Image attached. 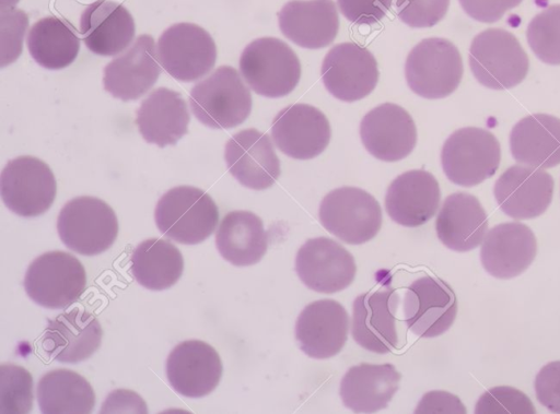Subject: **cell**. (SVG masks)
Segmentation results:
<instances>
[{
  "label": "cell",
  "mask_w": 560,
  "mask_h": 414,
  "mask_svg": "<svg viewBox=\"0 0 560 414\" xmlns=\"http://www.w3.org/2000/svg\"><path fill=\"white\" fill-rule=\"evenodd\" d=\"M349 316L334 299H319L305 306L295 322V339L310 357L326 359L337 355L346 344Z\"/></svg>",
  "instance_id": "22"
},
{
  "label": "cell",
  "mask_w": 560,
  "mask_h": 414,
  "mask_svg": "<svg viewBox=\"0 0 560 414\" xmlns=\"http://www.w3.org/2000/svg\"><path fill=\"white\" fill-rule=\"evenodd\" d=\"M404 318L407 328L420 338H435L446 332L457 314V298L443 280L425 275L406 289Z\"/></svg>",
  "instance_id": "13"
},
{
  "label": "cell",
  "mask_w": 560,
  "mask_h": 414,
  "mask_svg": "<svg viewBox=\"0 0 560 414\" xmlns=\"http://www.w3.org/2000/svg\"><path fill=\"white\" fill-rule=\"evenodd\" d=\"M27 15L15 8H1L2 58L1 67L13 62L22 51Z\"/></svg>",
  "instance_id": "40"
},
{
  "label": "cell",
  "mask_w": 560,
  "mask_h": 414,
  "mask_svg": "<svg viewBox=\"0 0 560 414\" xmlns=\"http://www.w3.org/2000/svg\"><path fill=\"white\" fill-rule=\"evenodd\" d=\"M450 0H396V13L408 26L431 27L446 14Z\"/></svg>",
  "instance_id": "39"
},
{
  "label": "cell",
  "mask_w": 560,
  "mask_h": 414,
  "mask_svg": "<svg viewBox=\"0 0 560 414\" xmlns=\"http://www.w3.org/2000/svg\"><path fill=\"white\" fill-rule=\"evenodd\" d=\"M399 295L390 283L360 294L352 306L351 334L363 348L386 354L397 347L396 311Z\"/></svg>",
  "instance_id": "12"
},
{
  "label": "cell",
  "mask_w": 560,
  "mask_h": 414,
  "mask_svg": "<svg viewBox=\"0 0 560 414\" xmlns=\"http://www.w3.org/2000/svg\"><path fill=\"white\" fill-rule=\"evenodd\" d=\"M184 259L179 249L163 238L141 241L130 258V272L143 287L162 291L173 286L182 276Z\"/></svg>",
  "instance_id": "34"
},
{
  "label": "cell",
  "mask_w": 560,
  "mask_h": 414,
  "mask_svg": "<svg viewBox=\"0 0 560 414\" xmlns=\"http://www.w3.org/2000/svg\"><path fill=\"white\" fill-rule=\"evenodd\" d=\"M415 413H466L460 400L445 391H431L424 394Z\"/></svg>",
  "instance_id": "44"
},
{
  "label": "cell",
  "mask_w": 560,
  "mask_h": 414,
  "mask_svg": "<svg viewBox=\"0 0 560 414\" xmlns=\"http://www.w3.org/2000/svg\"><path fill=\"white\" fill-rule=\"evenodd\" d=\"M0 187L5 206L23 217L45 213L57 193L56 179L49 166L28 155L15 157L5 164Z\"/></svg>",
  "instance_id": "10"
},
{
  "label": "cell",
  "mask_w": 560,
  "mask_h": 414,
  "mask_svg": "<svg viewBox=\"0 0 560 414\" xmlns=\"http://www.w3.org/2000/svg\"><path fill=\"white\" fill-rule=\"evenodd\" d=\"M278 22L288 39L307 49L330 45L339 29L332 0H291L278 13Z\"/></svg>",
  "instance_id": "26"
},
{
  "label": "cell",
  "mask_w": 560,
  "mask_h": 414,
  "mask_svg": "<svg viewBox=\"0 0 560 414\" xmlns=\"http://www.w3.org/2000/svg\"><path fill=\"white\" fill-rule=\"evenodd\" d=\"M463 60L448 39H422L409 52L405 63L408 86L417 95L436 99L451 95L463 76Z\"/></svg>",
  "instance_id": "6"
},
{
  "label": "cell",
  "mask_w": 560,
  "mask_h": 414,
  "mask_svg": "<svg viewBox=\"0 0 560 414\" xmlns=\"http://www.w3.org/2000/svg\"><path fill=\"white\" fill-rule=\"evenodd\" d=\"M555 181L540 167L513 165L497 179L493 193L498 205L514 220H530L550 205Z\"/></svg>",
  "instance_id": "18"
},
{
  "label": "cell",
  "mask_w": 560,
  "mask_h": 414,
  "mask_svg": "<svg viewBox=\"0 0 560 414\" xmlns=\"http://www.w3.org/2000/svg\"><path fill=\"white\" fill-rule=\"evenodd\" d=\"M154 220L159 230L167 238L184 245H196L214 232L219 210L203 190L178 186L159 199Z\"/></svg>",
  "instance_id": "1"
},
{
  "label": "cell",
  "mask_w": 560,
  "mask_h": 414,
  "mask_svg": "<svg viewBox=\"0 0 560 414\" xmlns=\"http://www.w3.org/2000/svg\"><path fill=\"white\" fill-rule=\"evenodd\" d=\"M527 43L545 63L560 64V4H552L535 15L526 31Z\"/></svg>",
  "instance_id": "36"
},
{
  "label": "cell",
  "mask_w": 560,
  "mask_h": 414,
  "mask_svg": "<svg viewBox=\"0 0 560 414\" xmlns=\"http://www.w3.org/2000/svg\"><path fill=\"white\" fill-rule=\"evenodd\" d=\"M86 273L78 258L69 252L48 251L28 265L24 288L27 296L42 307L67 308L85 289Z\"/></svg>",
  "instance_id": "7"
},
{
  "label": "cell",
  "mask_w": 560,
  "mask_h": 414,
  "mask_svg": "<svg viewBox=\"0 0 560 414\" xmlns=\"http://www.w3.org/2000/svg\"><path fill=\"white\" fill-rule=\"evenodd\" d=\"M326 116L307 104H293L281 109L272 120L271 138L289 157L310 159L318 156L330 140Z\"/></svg>",
  "instance_id": "16"
},
{
  "label": "cell",
  "mask_w": 560,
  "mask_h": 414,
  "mask_svg": "<svg viewBox=\"0 0 560 414\" xmlns=\"http://www.w3.org/2000/svg\"><path fill=\"white\" fill-rule=\"evenodd\" d=\"M222 370L218 352L200 340L180 342L166 359L170 385L187 398H201L211 393L220 382Z\"/></svg>",
  "instance_id": "20"
},
{
  "label": "cell",
  "mask_w": 560,
  "mask_h": 414,
  "mask_svg": "<svg viewBox=\"0 0 560 414\" xmlns=\"http://www.w3.org/2000/svg\"><path fill=\"white\" fill-rule=\"evenodd\" d=\"M240 71L258 95L278 98L290 94L301 78V63L293 49L276 37L250 42L240 58Z\"/></svg>",
  "instance_id": "3"
},
{
  "label": "cell",
  "mask_w": 560,
  "mask_h": 414,
  "mask_svg": "<svg viewBox=\"0 0 560 414\" xmlns=\"http://www.w3.org/2000/svg\"><path fill=\"white\" fill-rule=\"evenodd\" d=\"M158 57L171 76L182 82H192L213 68L217 47L205 28L182 22L162 33L158 40Z\"/></svg>",
  "instance_id": "11"
},
{
  "label": "cell",
  "mask_w": 560,
  "mask_h": 414,
  "mask_svg": "<svg viewBox=\"0 0 560 414\" xmlns=\"http://www.w3.org/2000/svg\"><path fill=\"white\" fill-rule=\"evenodd\" d=\"M537 241L533 230L518 222L501 223L485 236L480 249L483 269L508 280L522 274L534 261Z\"/></svg>",
  "instance_id": "24"
},
{
  "label": "cell",
  "mask_w": 560,
  "mask_h": 414,
  "mask_svg": "<svg viewBox=\"0 0 560 414\" xmlns=\"http://www.w3.org/2000/svg\"><path fill=\"white\" fill-rule=\"evenodd\" d=\"M468 60L476 80L492 90L516 86L529 69L528 56L518 39L503 28H487L476 35Z\"/></svg>",
  "instance_id": "4"
},
{
  "label": "cell",
  "mask_w": 560,
  "mask_h": 414,
  "mask_svg": "<svg viewBox=\"0 0 560 414\" xmlns=\"http://www.w3.org/2000/svg\"><path fill=\"white\" fill-rule=\"evenodd\" d=\"M57 230L70 250L95 256L109 249L118 234L114 210L103 200L82 196L69 200L60 210Z\"/></svg>",
  "instance_id": "5"
},
{
  "label": "cell",
  "mask_w": 560,
  "mask_h": 414,
  "mask_svg": "<svg viewBox=\"0 0 560 414\" xmlns=\"http://www.w3.org/2000/svg\"><path fill=\"white\" fill-rule=\"evenodd\" d=\"M488 225V215L479 200L466 192H455L444 200L436 216L435 230L445 247L466 252L481 244Z\"/></svg>",
  "instance_id": "28"
},
{
  "label": "cell",
  "mask_w": 560,
  "mask_h": 414,
  "mask_svg": "<svg viewBox=\"0 0 560 414\" xmlns=\"http://www.w3.org/2000/svg\"><path fill=\"white\" fill-rule=\"evenodd\" d=\"M476 414H535L530 399L522 391L508 386L487 390L477 401Z\"/></svg>",
  "instance_id": "38"
},
{
  "label": "cell",
  "mask_w": 560,
  "mask_h": 414,
  "mask_svg": "<svg viewBox=\"0 0 560 414\" xmlns=\"http://www.w3.org/2000/svg\"><path fill=\"white\" fill-rule=\"evenodd\" d=\"M155 43L151 35H139L133 44L104 68L103 86L112 96L124 102L143 96L158 81Z\"/></svg>",
  "instance_id": "21"
},
{
  "label": "cell",
  "mask_w": 560,
  "mask_h": 414,
  "mask_svg": "<svg viewBox=\"0 0 560 414\" xmlns=\"http://www.w3.org/2000/svg\"><path fill=\"white\" fill-rule=\"evenodd\" d=\"M189 105L194 116L205 126L229 129L248 118L252 95L233 67L221 66L195 84L190 91Z\"/></svg>",
  "instance_id": "2"
},
{
  "label": "cell",
  "mask_w": 560,
  "mask_h": 414,
  "mask_svg": "<svg viewBox=\"0 0 560 414\" xmlns=\"http://www.w3.org/2000/svg\"><path fill=\"white\" fill-rule=\"evenodd\" d=\"M36 393L43 414H89L95 404L90 382L69 369L46 372L37 383Z\"/></svg>",
  "instance_id": "33"
},
{
  "label": "cell",
  "mask_w": 560,
  "mask_h": 414,
  "mask_svg": "<svg viewBox=\"0 0 560 414\" xmlns=\"http://www.w3.org/2000/svg\"><path fill=\"white\" fill-rule=\"evenodd\" d=\"M318 215L326 230L349 245L371 240L382 226L380 203L357 187H340L328 192L320 202Z\"/></svg>",
  "instance_id": "9"
},
{
  "label": "cell",
  "mask_w": 560,
  "mask_h": 414,
  "mask_svg": "<svg viewBox=\"0 0 560 414\" xmlns=\"http://www.w3.org/2000/svg\"><path fill=\"white\" fill-rule=\"evenodd\" d=\"M295 271L308 288L332 294L353 282L357 265L343 246L327 237H316L300 247L295 257Z\"/></svg>",
  "instance_id": "15"
},
{
  "label": "cell",
  "mask_w": 560,
  "mask_h": 414,
  "mask_svg": "<svg viewBox=\"0 0 560 414\" xmlns=\"http://www.w3.org/2000/svg\"><path fill=\"white\" fill-rule=\"evenodd\" d=\"M463 10L471 19L482 23L499 21L506 11L517 7L523 0H458Z\"/></svg>",
  "instance_id": "43"
},
{
  "label": "cell",
  "mask_w": 560,
  "mask_h": 414,
  "mask_svg": "<svg viewBox=\"0 0 560 414\" xmlns=\"http://www.w3.org/2000/svg\"><path fill=\"white\" fill-rule=\"evenodd\" d=\"M401 376L393 364L352 366L340 381V398L355 413H374L387 407Z\"/></svg>",
  "instance_id": "30"
},
{
  "label": "cell",
  "mask_w": 560,
  "mask_h": 414,
  "mask_svg": "<svg viewBox=\"0 0 560 414\" xmlns=\"http://www.w3.org/2000/svg\"><path fill=\"white\" fill-rule=\"evenodd\" d=\"M26 42L32 58L49 70L70 66L80 50V39L72 25L57 16H45L35 22Z\"/></svg>",
  "instance_id": "35"
},
{
  "label": "cell",
  "mask_w": 560,
  "mask_h": 414,
  "mask_svg": "<svg viewBox=\"0 0 560 414\" xmlns=\"http://www.w3.org/2000/svg\"><path fill=\"white\" fill-rule=\"evenodd\" d=\"M136 26L130 12L120 3L97 0L80 16V33L89 50L100 56H114L129 46Z\"/></svg>",
  "instance_id": "27"
},
{
  "label": "cell",
  "mask_w": 560,
  "mask_h": 414,
  "mask_svg": "<svg viewBox=\"0 0 560 414\" xmlns=\"http://www.w3.org/2000/svg\"><path fill=\"white\" fill-rule=\"evenodd\" d=\"M501 161V147L490 131L465 127L453 132L444 142L441 164L453 184L472 187L492 177Z\"/></svg>",
  "instance_id": "8"
},
{
  "label": "cell",
  "mask_w": 560,
  "mask_h": 414,
  "mask_svg": "<svg viewBox=\"0 0 560 414\" xmlns=\"http://www.w3.org/2000/svg\"><path fill=\"white\" fill-rule=\"evenodd\" d=\"M320 75L332 96L351 103L368 96L376 86L377 62L366 48L355 43H341L326 54Z\"/></svg>",
  "instance_id": "14"
},
{
  "label": "cell",
  "mask_w": 560,
  "mask_h": 414,
  "mask_svg": "<svg viewBox=\"0 0 560 414\" xmlns=\"http://www.w3.org/2000/svg\"><path fill=\"white\" fill-rule=\"evenodd\" d=\"M440 199L435 177L427 170L413 169L392 181L385 194V210L397 224L417 227L434 216Z\"/></svg>",
  "instance_id": "25"
},
{
  "label": "cell",
  "mask_w": 560,
  "mask_h": 414,
  "mask_svg": "<svg viewBox=\"0 0 560 414\" xmlns=\"http://www.w3.org/2000/svg\"><path fill=\"white\" fill-rule=\"evenodd\" d=\"M360 137L371 155L384 162H396L407 157L415 149L417 129L406 109L384 103L363 117Z\"/></svg>",
  "instance_id": "19"
},
{
  "label": "cell",
  "mask_w": 560,
  "mask_h": 414,
  "mask_svg": "<svg viewBox=\"0 0 560 414\" xmlns=\"http://www.w3.org/2000/svg\"><path fill=\"white\" fill-rule=\"evenodd\" d=\"M342 15L357 25L380 22L392 7L393 0H337Z\"/></svg>",
  "instance_id": "41"
},
{
  "label": "cell",
  "mask_w": 560,
  "mask_h": 414,
  "mask_svg": "<svg viewBox=\"0 0 560 414\" xmlns=\"http://www.w3.org/2000/svg\"><path fill=\"white\" fill-rule=\"evenodd\" d=\"M187 104L180 93L166 87L152 91L136 113V125L148 143L174 145L188 131Z\"/></svg>",
  "instance_id": "29"
},
{
  "label": "cell",
  "mask_w": 560,
  "mask_h": 414,
  "mask_svg": "<svg viewBox=\"0 0 560 414\" xmlns=\"http://www.w3.org/2000/svg\"><path fill=\"white\" fill-rule=\"evenodd\" d=\"M215 246L221 257L236 267L253 265L261 260L268 236L259 216L249 211H232L222 218Z\"/></svg>",
  "instance_id": "32"
},
{
  "label": "cell",
  "mask_w": 560,
  "mask_h": 414,
  "mask_svg": "<svg viewBox=\"0 0 560 414\" xmlns=\"http://www.w3.org/2000/svg\"><path fill=\"white\" fill-rule=\"evenodd\" d=\"M224 159L231 175L253 190L271 187L281 173L268 134L254 128L241 130L228 140Z\"/></svg>",
  "instance_id": "17"
},
{
  "label": "cell",
  "mask_w": 560,
  "mask_h": 414,
  "mask_svg": "<svg viewBox=\"0 0 560 414\" xmlns=\"http://www.w3.org/2000/svg\"><path fill=\"white\" fill-rule=\"evenodd\" d=\"M513 158L522 164L551 168L560 164V119L548 114L522 118L510 133Z\"/></svg>",
  "instance_id": "31"
},
{
  "label": "cell",
  "mask_w": 560,
  "mask_h": 414,
  "mask_svg": "<svg viewBox=\"0 0 560 414\" xmlns=\"http://www.w3.org/2000/svg\"><path fill=\"white\" fill-rule=\"evenodd\" d=\"M534 388L538 402L560 414V360L550 362L538 371Z\"/></svg>",
  "instance_id": "42"
},
{
  "label": "cell",
  "mask_w": 560,
  "mask_h": 414,
  "mask_svg": "<svg viewBox=\"0 0 560 414\" xmlns=\"http://www.w3.org/2000/svg\"><path fill=\"white\" fill-rule=\"evenodd\" d=\"M33 379L23 367L1 366V412L30 413L33 406Z\"/></svg>",
  "instance_id": "37"
},
{
  "label": "cell",
  "mask_w": 560,
  "mask_h": 414,
  "mask_svg": "<svg viewBox=\"0 0 560 414\" xmlns=\"http://www.w3.org/2000/svg\"><path fill=\"white\" fill-rule=\"evenodd\" d=\"M98 320L79 307L48 320L40 346L50 359L77 364L92 356L102 342Z\"/></svg>",
  "instance_id": "23"
}]
</instances>
